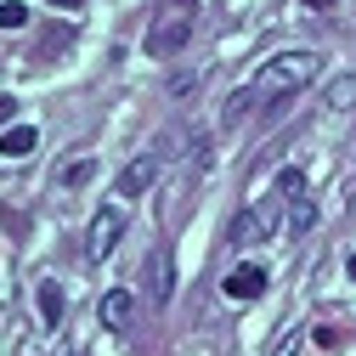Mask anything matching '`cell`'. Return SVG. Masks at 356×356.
<instances>
[{
  "instance_id": "obj_1",
  "label": "cell",
  "mask_w": 356,
  "mask_h": 356,
  "mask_svg": "<svg viewBox=\"0 0 356 356\" xmlns=\"http://www.w3.org/2000/svg\"><path fill=\"white\" fill-rule=\"evenodd\" d=\"M317 74H323V57H317V51H277V57H266V63H260V74L227 97V108H220V124L238 130V124H243V119H254V113L283 108V102H289L294 91H305V85L317 79Z\"/></svg>"
},
{
  "instance_id": "obj_2",
  "label": "cell",
  "mask_w": 356,
  "mask_h": 356,
  "mask_svg": "<svg viewBox=\"0 0 356 356\" xmlns=\"http://www.w3.org/2000/svg\"><path fill=\"white\" fill-rule=\"evenodd\" d=\"M198 29V0H159L153 17H147V40H142V51L170 63V57H181V46L193 40Z\"/></svg>"
},
{
  "instance_id": "obj_3",
  "label": "cell",
  "mask_w": 356,
  "mask_h": 356,
  "mask_svg": "<svg viewBox=\"0 0 356 356\" xmlns=\"http://www.w3.org/2000/svg\"><path fill=\"white\" fill-rule=\"evenodd\" d=\"M289 198H266V204H249V209H238V220H232V243L238 249H254V243H266V238H277L283 227H277V209H283Z\"/></svg>"
},
{
  "instance_id": "obj_4",
  "label": "cell",
  "mask_w": 356,
  "mask_h": 356,
  "mask_svg": "<svg viewBox=\"0 0 356 356\" xmlns=\"http://www.w3.org/2000/svg\"><path fill=\"white\" fill-rule=\"evenodd\" d=\"M124 227H130V215H124L119 204H102V209L91 215V232H85V254H91V260H108V254L119 249Z\"/></svg>"
},
{
  "instance_id": "obj_5",
  "label": "cell",
  "mask_w": 356,
  "mask_h": 356,
  "mask_svg": "<svg viewBox=\"0 0 356 356\" xmlns=\"http://www.w3.org/2000/svg\"><path fill=\"white\" fill-rule=\"evenodd\" d=\"M153 175H159V159H153V153L130 159V164L119 170V198H142V193L153 187Z\"/></svg>"
},
{
  "instance_id": "obj_6",
  "label": "cell",
  "mask_w": 356,
  "mask_h": 356,
  "mask_svg": "<svg viewBox=\"0 0 356 356\" xmlns=\"http://www.w3.org/2000/svg\"><path fill=\"white\" fill-rule=\"evenodd\" d=\"M227 300H260L266 294V266H238V272H227Z\"/></svg>"
},
{
  "instance_id": "obj_7",
  "label": "cell",
  "mask_w": 356,
  "mask_h": 356,
  "mask_svg": "<svg viewBox=\"0 0 356 356\" xmlns=\"http://www.w3.org/2000/svg\"><path fill=\"white\" fill-rule=\"evenodd\" d=\"M130 317H136V300H130L124 289H113V294H102V323H108L113 334H124V328H130Z\"/></svg>"
},
{
  "instance_id": "obj_8",
  "label": "cell",
  "mask_w": 356,
  "mask_h": 356,
  "mask_svg": "<svg viewBox=\"0 0 356 356\" xmlns=\"http://www.w3.org/2000/svg\"><path fill=\"white\" fill-rule=\"evenodd\" d=\"M34 294H40V323L57 328V323H63V283H57V277H46Z\"/></svg>"
},
{
  "instance_id": "obj_9",
  "label": "cell",
  "mask_w": 356,
  "mask_h": 356,
  "mask_svg": "<svg viewBox=\"0 0 356 356\" xmlns=\"http://www.w3.org/2000/svg\"><path fill=\"white\" fill-rule=\"evenodd\" d=\"M34 147H40V130H34V124H12L6 136H0V153H6V159H23V153H34Z\"/></svg>"
},
{
  "instance_id": "obj_10",
  "label": "cell",
  "mask_w": 356,
  "mask_h": 356,
  "mask_svg": "<svg viewBox=\"0 0 356 356\" xmlns=\"http://www.w3.org/2000/svg\"><path fill=\"white\" fill-rule=\"evenodd\" d=\"M334 113H345V108H356V74H345L339 85H328V97H323Z\"/></svg>"
},
{
  "instance_id": "obj_11",
  "label": "cell",
  "mask_w": 356,
  "mask_h": 356,
  "mask_svg": "<svg viewBox=\"0 0 356 356\" xmlns=\"http://www.w3.org/2000/svg\"><path fill=\"white\" fill-rule=\"evenodd\" d=\"M311 227H317V204H311V198H300V204L289 209V232H294V238H305Z\"/></svg>"
},
{
  "instance_id": "obj_12",
  "label": "cell",
  "mask_w": 356,
  "mask_h": 356,
  "mask_svg": "<svg viewBox=\"0 0 356 356\" xmlns=\"http://www.w3.org/2000/svg\"><path fill=\"white\" fill-rule=\"evenodd\" d=\"M91 175H97V164H91V159H74V164H63V187H68V193H79L85 181H91Z\"/></svg>"
},
{
  "instance_id": "obj_13",
  "label": "cell",
  "mask_w": 356,
  "mask_h": 356,
  "mask_svg": "<svg viewBox=\"0 0 356 356\" xmlns=\"http://www.w3.org/2000/svg\"><path fill=\"white\" fill-rule=\"evenodd\" d=\"M277 198H289V204L305 198V175H300V170H283V175H277Z\"/></svg>"
},
{
  "instance_id": "obj_14",
  "label": "cell",
  "mask_w": 356,
  "mask_h": 356,
  "mask_svg": "<svg viewBox=\"0 0 356 356\" xmlns=\"http://www.w3.org/2000/svg\"><path fill=\"white\" fill-rule=\"evenodd\" d=\"M23 23H29V12L17 0H0V29H23Z\"/></svg>"
},
{
  "instance_id": "obj_15",
  "label": "cell",
  "mask_w": 356,
  "mask_h": 356,
  "mask_svg": "<svg viewBox=\"0 0 356 356\" xmlns=\"http://www.w3.org/2000/svg\"><path fill=\"white\" fill-rule=\"evenodd\" d=\"M193 85H198V74H175V79H170V97H187Z\"/></svg>"
},
{
  "instance_id": "obj_16",
  "label": "cell",
  "mask_w": 356,
  "mask_h": 356,
  "mask_svg": "<svg viewBox=\"0 0 356 356\" xmlns=\"http://www.w3.org/2000/svg\"><path fill=\"white\" fill-rule=\"evenodd\" d=\"M17 119V97H0V124H12Z\"/></svg>"
},
{
  "instance_id": "obj_17",
  "label": "cell",
  "mask_w": 356,
  "mask_h": 356,
  "mask_svg": "<svg viewBox=\"0 0 356 356\" xmlns=\"http://www.w3.org/2000/svg\"><path fill=\"white\" fill-rule=\"evenodd\" d=\"M305 6H311V12H328V6H334V0H305Z\"/></svg>"
},
{
  "instance_id": "obj_18",
  "label": "cell",
  "mask_w": 356,
  "mask_h": 356,
  "mask_svg": "<svg viewBox=\"0 0 356 356\" xmlns=\"http://www.w3.org/2000/svg\"><path fill=\"white\" fill-rule=\"evenodd\" d=\"M51 6H63V12H74V6H85V0H51Z\"/></svg>"
}]
</instances>
